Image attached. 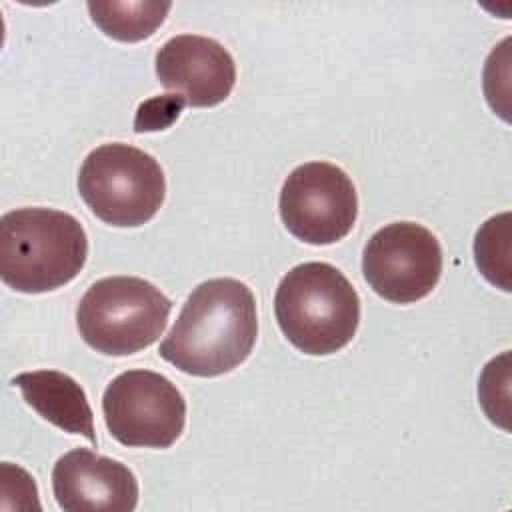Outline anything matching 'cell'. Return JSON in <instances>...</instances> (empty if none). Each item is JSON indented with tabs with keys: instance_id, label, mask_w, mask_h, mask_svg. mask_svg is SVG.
Returning a JSON list of instances; mask_svg holds the SVG:
<instances>
[{
	"instance_id": "1",
	"label": "cell",
	"mask_w": 512,
	"mask_h": 512,
	"mask_svg": "<svg viewBox=\"0 0 512 512\" xmlns=\"http://www.w3.org/2000/svg\"><path fill=\"white\" fill-rule=\"evenodd\" d=\"M256 338L252 290L234 278H212L190 292L158 352L180 372L212 378L238 368Z\"/></svg>"
},
{
	"instance_id": "2",
	"label": "cell",
	"mask_w": 512,
	"mask_h": 512,
	"mask_svg": "<svg viewBox=\"0 0 512 512\" xmlns=\"http://www.w3.org/2000/svg\"><path fill=\"white\" fill-rule=\"evenodd\" d=\"M86 258V232L68 212L38 206L0 216V280L16 292L56 290L78 276Z\"/></svg>"
},
{
	"instance_id": "3",
	"label": "cell",
	"mask_w": 512,
	"mask_h": 512,
	"mask_svg": "<svg viewBox=\"0 0 512 512\" xmlns=\"http://www.w3.org/2000/svg\"><path fill=\"white\" fill-rule=\"evenodd\" d=\"M274 314L292 346L310 356H326L354 338L360 322V298L336 266L304 262L280 280Z\"/></svg>"
},
{
	"instance_id": "4",
	"label": "cell",
	"mask_w": 512,
	"mask_h": 512,
	"mask_svg": "<svg viewBox=\"0 0 512 512\" xmlns=\"http://www.w3.org/2000/svg\"><path fill=\"white\" fill-rule=\"evenodd\" d=\"M170 310L172 302L148 280L110 276L86 290L76 308V326L96 352L128 356L162 336Z\"/></svg>"
},
{
	"instance_id": "5",
	"label": "cell",
	"mask_w": 512,
	"mask_h": 512,
	"mask_svg": "<svg viewBox=\"0 0 512 512\" xmlns=\"http://www.w3.org/2000/svg\"><path fill=\"white\" fill-rule=\"evenodd\" d=\"M78 192L96 218L132 228L156 216L166 198V178L154 156L114 142L94 148L84 158Z\"/></svg>"
},
{
	"instance_id": "6",
	"label": "cell",
	"mask_w": 512,
	"mask_h": 512,
	"mask_svg": "<svg viewBox=\"0 0 512 512\" xmlns=\"http://www.w3.org/2000/svg\"><path fill=\"white\" fill-rule=\"evenodd\" d=\"M102 412L108 432L124 446L168 448L186 424L182 392L152 370L118 374L104 390Z\"/></svg>"
},
{
	"instance_id": "7",
	"label": "cell",
	"mask_w": 512,
	"mask_h": 512,
	"mask_svg": "<svg viewBox=\"0 0 512 512\" xmlns=\"http://www.w3.org/2000/svg\"><path fill=\"white\" fill-rule=\"evenodd\" d=\"M278 208L292 236L322 246L350 234L358 216V194L342 168L316 160L300 164L286 176Z\"/></svg>"
},
{
	"instance_id": "8",
	"label": "cell",
	"mask_w": 512,
	"mask_h": 512,
	"mask_svg": "<svg viewBox=\"0 0 512 512\" xmlns=\"http://www.w3.org/2000/svg\"><path fill=\"white\" fill-rule=\"evenodd\" d=\"M362 272L372 290L388 302L410 304L428 296L440 280L442 248L416 222H392L370 236L362 252Z\"/></svg>"
},
{
	"instance_id": "9",
	"label": "cell",
	"mask_w": 512,
	"mask_h": 512,
	"mask_svg": "<svg viewBox=\"0 0 512 512\" xmlns=\"http://www.w3.org/2000/svg\"><path fill=\"white\" fill-rule=\"evenodd\" d=\"M160 84L176 92L180 104L208 108L224 102L236 84V64L214 38L180 34L156 52Z\"/></svg>"
},
{
	"instance_id": "10",
	"label": "cell",
	"mask_w": 512,
	"mask_h": 512,
	"mask_svg": "<svg viewBox=\"0 0 512 512\" xmlns=\"http://www.w3.org/2000/svg\"><path fill=\"white\" fill-rule=\"evenodd\" d=\"M52 490L64 512H134L138 504L132 470L88 448H74L58 458Z\"/></svg>"
},
{
	"instance_id": "11",
	"label": "cell",
	"mask_w": 512,
	"mask_h": 512,
	"mask_svg": "<svg viewBox=\"0 0 512 512\" xmlns=\"http://www.w3.org/2000/svg\"><path fill=\"white\" fill-rule=\"evenodd\" d=\"M12 384L44 420L68 434H80L96 446L92 408L72 376L58 370H34L14 376Z\"/></svg>"
},
{
	"instance_id": "12",
	"label": "cell",
	"mask_w": 512,
	"mask_h": 512,
	"mask_svg": "<svg viewBox=\"0 0 512 512\" xmlns=\"http://www.w3.org/2000/svg\"><path fill=\"white\" fill-rule=\"evenodd\" d=\"M170 6V2H88V12L106 36L138 42L154 34Z\"/></svg>"
},
{
	"instance_id": "13",
	"label": "cell",
	"mask_w": 512,
	"mask_h": 512,
	"mask_svg": "<svg viewBox=\"0 0 512 512\" xmlns=\"http://www.w3.org/2000/svg\"><path fill=\"white\" fill-rule=\"evenodd\" d=\"M474 262L490 284L512 292V210L480 224L474 236Z\"/></svg>"
},
{
	"instance_id": "14",
	"label": "cell",
	"mask_w": 512,
	"mask_h": 512,
	"mask_svg": "<svg viewBox=\"0 0 512 512\" xmlns=\"http://www.w3.org/2000/svg\"><path fill=\"white\" fill-rule=\"evenodd\" d=\"M478 402L496 428L512 434V350L484 364L478 378Z\"/></svg>"
},
{
	"instance_id": "15",
	"label": "cell",
	"mask_w": 512,
	"mask_h": 512,
	"mask_svg": "<svg viewBox=\"0 0 512 512\" xmlns=\"http://www.w3.org/2000/svg\"><path fill=\"white\" fill-rule=\"evenodd\" d=\"M482 92L492 112L512 124V36L490 50L482 68Z\"/></svg>"
},
{
	"instance_id": "16",
	"label": "cell",
	"mask_w": 512,
	"mask_h": 512,
	"mask_svg": "<svg viewBox=\"0 0 512 512\" xmlns=\"http://www.w3.org/2000/svg\"><path fill=\"white\" fill-rule=\"evenodd\" d=\"M0 512H42L36 480L12 462H0Z\"/></svg>"
},
{
	"instance_id": "17",
	"label": "cell",
	"mask_w": 512,
	"mask_h": 512,
	"mask_svg": "<svg viewBox=\"0 0 512 512\" xmlns=\"http://www.w3.org/2000/svg\"><path fill=\"white\" fill-rule=\"evenodd\" d=\"M4 36H6V26H4L2 12H0V50H2V44H4Z\"/></svg>"
},
{
	"instance_id": "18",
	"label": "cell",
	"mask_w": 512,
	"mask_h": 512,
	"mask_svg": "<svg viewBox=\"0 0 512 512\" xmlns=\"http://www.w3.org/2000/svg\"><path fill=\"white\" fill-rule=\"evenodd\" d=\"M508 512H512V510H508Z\"/></svg>"
}]
</instances>
